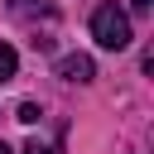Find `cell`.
Here are the masks:
<instances>
[{
  "mask_svg": "<svg viewBox=\"0 0 154 154\" xmlns=\"http://www.w3.org/2000/svg\"><path fill=\"white\" fill-rule=\"evenodd\" d=\"M38 116H43V111H38V106H34V101H24V106H19V120H24V125H34V120H38Z\"/></svg>",
  "mask_w": 154,
  "mask_h": 154,
  "instance_id": "5",
  "label": "cell"
},
{
  "mask_svg": "<svg viewBox=\"0 0 154 154\" xmlns=\"http://www.w3.org/2000/svg\"><path fill=\"white\" fill-rule=\"evenodd\" d=\"M130 5H135V10H140V14H144V10H149V5H154V0H130Z\"/></svg>",
  "mask_w": 154,
  "mask_h": 154,
  "instance_id": "7",
  "label": "cell"
},
{
  "mask_svg": "<svg viewBox=\"0 0 154 154\" xmlns=\"http://www.w3.org/2000/svg\"><path fill=\"white\" fill-rule=\"evenodd\" d=\"M14 14H53V0H14Z\"/></svg>",
  "mask_w": 154,
  "mask_h": 154,
  "instance_id": "3",
  "label": "cell"
},
{
  "mask_svg": "<svg viewBox=\"0 0 154 154\" xmlns=\"http://www.w3.org/2000/svg\"><path fill=\"white\" fill-rule=\"evenodd\" d=\"M14 67H19V53H14L10 43H0V82H10V77H14Z\"/></svg>",
  "mask_w": 154,
  "mask_h": 154,
  "instance_id": "4",
  "label": "cell"
},
{
  "mask_svg": "<svg viewBox=\"0 0 154 154\" xmlns=\"http://www.w3.org/2000/svg\"><path fill=\"white\" fill-rule=\"evenodd\" d=\"M0 154H14V149H10V144H0Z\"/></svg>",
  "mask_w": 154,
  "mask_h": 154,
  "instance_id": "8",
  "label": "cell"
},
{
  "mask_svg": "<svg viewBox=\"0 0 154 154\" xmlns=\"http://www.w3.org/2000/svg\"><path fill=\"white\" fill-rule=\"evenodd\" d=\"M24 154H58V149H53V144H43V140H29V144H24Z\"/></svg>",
  "mask_w": 154,
  "mask_h": 154,
  "instance_id": "6",
  "label": "cell"
},
{
  "mask_svg": "<svg viewBox=\"0 0 154 154\" xmlns=\"http://www.w3.org/2000/svg\"><path fill=\"white\" fill-rule=\"evenodd\" d=\"M58 77L63 82H91L96 77V63L87 53H67V58H58Z\"/></svg>",
  "mask_w": 154,
  "mask_h": 154,
  "instance_id": "2",
  "label": "cell"
},
{
  "mask_svg": "<svg viewBox=\"0 0 154 154\" xmlns=\"http://www.w3.org/2000/svg\"><path fill=\"white\" fill-rule=\"evenodd\" d=\"M91 38L101 43V48H111V53H120V48H130V14L120 10V5H96V14H91Z\"/></svg>",
  "mask_w": 154,
  "mask_h": 154,
  "instance_id": "1",
  "label": "cell"
}]
</instances>
